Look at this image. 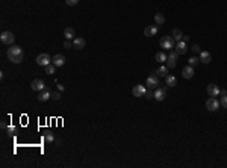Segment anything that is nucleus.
<instances>
[{"label":"nucleus","instance_id":"1","mask_svg":"<svg viewBox=\"0 0 227 168\" xmlns=\"http://www.w3.org/2000/svg\"><path fill=\"white\" fill-rule=\"evenodd\" d=\"M8 58H9V61L12 64H21L23 58H24L23 49L18 47V46H14V44L9 46V49H8Z\"/></svg>","mask_w":227,"mask_h":168},{"label":"nucleus","instance_id":"2","mask_svg":"<svg viewBox=\"0 0 227 168\" xmlns=\"http://www.w3.org/2000/svg\"><path fill=\"white\" fill-rule=\"evenodd\" d=\"M0 41H2L3 44H6V46H12L14 41H15V36H14L12 32L5 30V32H2V35H0Z\"/></svg>","mask_w":227,"mask_h":168},{"label":"nucleus","instance_id":"3","mask_svg":"<svg viewBox=\"0 0 227 168\" xmlns=\"http://www.w3.org/2000/svg\"><path fill=\"white\" fill-rule=\"evenodd\" d=\"M36 64L41 65V67H46V65H49V64H51V58L47 53H41V55L36 56Z\"/></svg>","mask_w":227,"mask_h":168},{"label":"nucleus","instance_id":"4","mask_svg":"<svg viewBox=\"0 0 227 168\" xmlns=\"http://www.w3.org/2000/svg\"><path fill=\"white\" fill-rule=\"evenodd\" d=\"M161 47L167 49V50H171L173 47H174V38L173 36H164L161 40Z\"/></svg>","mask_w":227,"mask_h":168},{"label":"nucleus","instance_id":"5","mask_svg":"<svg viewBox=\"0 0 227 168\" xmlns=\"http://www.w3.org/2000/svg\"><path fill=\"white\" fill-rule=\"evenodd\" d=\"M220 106H221L220 101H218L215 97H210V98H207V101H206V108H207V111H210V112L217 111Z\"/></svg>","mask_w":227,"mask_h":168},{"label":"nucleus","instance_id":"6","mask_svg":"<svg viewBox=\"0 0 227 168\" xmlns=\"http://www.w3.org/2000/svg\"><path fill=\"white\" fill-rule=\"evenodd\" d=\"M145 85H147V88H156L157 85H159V79H157V76L153 73L152 76H149L147 77V80H145Z\"/></svg>","mask_w":227,"mask_h":168},{"label":"nucleus","instance_id":"7","mask_svg":"<svg viewBox=\"0 0 227 168\" xmlns=\"http://www.w3.org/2000/svg\"><path fill=\"white\" fill-rule=\"evenodd\" d=\"M145 91H147V88H145L144 85H135V86L132 88L133 97H142V96L145 94Z\"/></svg>","mask_w":227,"mask_h":168},{"label":"nucleus","instance_id":"8","mask_svg":"<svg viewBox=\"0 0 227 168\" xmlns=\"http://www.w3.org/2000/svg\"><path fill=\"white\" fill-rule=\"evenodd\" d=\"M30 88L33 89V91H43V89L46 88V83L41 79H33L32 83H30Z\"/></svg>","mask_w":227,"mask_h":168},{"label":"nucleus","instance_id":"9","mask_svg":"<svg viewBox=\"0 0 227 168\" xmlns=\"http://www.w3.org/2000/svg\"><path fill=\"white\" fill-rule=\"evenodd\" d=\"M51 64L55 67H62L64 64H65V56L64 55H61V53H58V55H55L51 58Z\"/></svg>","mask_w":227,"mask_h":168},{"label":"nucleus","instance_id":"10","mask_svg":"<svg viewBox=\"0 0 227 168\" xmlns=\"http://www.w3.org/2000/svg\"><path fill=\"white\" fill-rule=\"evenodd\" d=\"M159 28H161L159 24H156V26H147V28L144 29V35L145 36H154L159 32Z\"/></svg>","mask_w":227,"mask_h":168},{"label":"nucleus","instance_id":"11","mask_svg":"<svg viewBox=\"0 0 227 168\" xmlns=\"http://www.w3.org/2000/svg\"><path fill=\"white\" fill-rule=\"evenodd\" d=\"M49 98H51V93H50L49 86H46L43 91H39V94H38V100H39V101H47Z\"/></svg>","mask_w":227,"mask_h":168},{"label":"nucleus","instance_id":"12","mask_svg":"<svg viewBox=\"0 0 227 168\" xmlns=\"http://www.w3.org/2000/svg\"><path fill=\"white\" fill-rule=\"evenodd\" d=\"M85 46H86V41H85V38H74L73 40V49H76V50H82V49H85Z\"/></svg>","mask_w":227,"mask_h":168},{"label":"nucleus","instance_id":"13","mask_svg":"<svg viewBox=\"0 0 227 168\" xmlns=\"http://www.w3.org/2000/svg\"><path fill=\"white\" fill-rule=\"evenodd\" d=\"M207 94H209V97H217V96H220V88L215 85V83H210V85H207Z\"/></svg>","mask_w":227,"mask_h":168},{"label":"nucleus","instance_id":"14","mask_svg":"<svg viewBox=\"0 0 227 168\" xmlns=\"http://www.w3.org/2000/svg\"><path fill=\"white\" fill-rule=\"evenodd\" d=\"M165 97H167L165 88H157V89H154V100L162 101V100H165Z\"/></svg>","mask_w":227,"mask_h":168},{"label":"nucleus","instance_id":"15","mask_svg":"<svg viewBox=\"0 0 227 168\" xmlns=\"http://www.w3.org/2000/svg\"><path fill=\"white\" fill-rule=\"evenodd\" d=\"M186 50H188V47H186V43L185 41H177V44H176V51L179 55H185L186 53Z\"/></svg>","mask_w":227,"mask_h":168},{"label":"nucleus","instance_id":"16","mask_svg":"<svg viewBox=\"0 0 227 168\" xmlns=\"http://www.w3.org/2000/svg\"><path fill=\"white\" fill-rule=\"evenodd\" d=\"M182 76L185 77V79H191V77L194 76V68H192V65L185 67V68L182 70Z\"/></svg>","mask_w":227,"mask_h":168},{"label":"nucleus","instance_id":"17","mask_svg":"<svg viewBox=\"0 0 227 168\" xmlns=\"http://www.w3.org/2000/svg\"><path fill=\"white\" fill-rule=\"evenodd\" d=\"M64 36H65V40H74V36H76V30L73 29V28H67L65 30H64Z\"/></svg>","mask_w":227,"mask_h":168},{"label":"nucleus","instance_id":"18","mask_svg":"<svg viewBox=\"0 0 227 168\" xmlns=\"http://www.w3.org/2000/svg\"><path fill=\"white\" fill-rule=\"evenodd\" d=\"M212 61V56L209 51H200V62H203V64H209Z\"/></svg>","mask_w":227,"mask_h":168},{"label":"nucleus","instance_id":"19","mask_svg":"<svg viewBox=\"0 0 227 168\" xmlns=\"http://www.w3.org/2000/svg\"><path fill=\"white\" fill-rule=\"evenodd\" d=\"M157 77H167V73H168V67L167 65H162V67H159L157 70L153 71Z\"/></svg>","mask_w":227,"mask_h":168},{"label":"nucleus","instance_id":"20","mask_svg":"<svg viewBox=\"0 0 227 168\" xmlns=\"http://www.w3.org/2000/svg\"><path fill=\"white\" fill-rule=\"evenodd\" d=\"M165 83L168 85V86H176L177 85V79H176V77L174 76H173V74H167V77H165Z\"/></svg>","mask_w":227,"mask_h":168},{"label":"nucleus","instance_id":"21","mask_svg":"<svg viewBox=\"0 0 227 168\" xmlns=\"http://www.w3.org/2000/svg\"><path fill=\"white\" fill-rule=\"evenodd\" d=\"M167 55L164 53V51H157L156 53V56H154V59L157 61V62H161V64H164V62H167Z\"/></svg>","mask_w":227,"mask_h":168},{"label":"nucleus","instance_id":"22","mask_svg":"<svg viewBox=\"0 0 227 168\" xmlns=\"http://www.w3.org/2000/svg\"><path fill=\"white\" fill-rule=\"evenodd\" d=\"M154 23L156 24H164L165 23V17H164V14H161V12H157V14H154Z\"/></svg>","mask_w":227,"mask_h":168},{"label":"nucleus","instance_id":"23","mask_svg":"<svg viewBox=\"0 0 227 168\" xmlns=\"http://www.w3.org/2000/svg\"><path fill=\"white\" fill-rule=\"evenodd\" d=\"M171 36L174 38L176 41H180V40H182V36H183V33H182V30H180V29H173Z\"/></svg>","mask_w":227,"mask_h":168},{"label":"nucleus","instance_id":"24","mask_svg":"<svg viewBox=\"0 0 227 168\" xmlns=\"http://www.w3.org/2000/svg\"><path fill=\"white\" fill-rule=\"evenodd\" d=\"M165 64H167V67H168V68H174V67L177 65V59H174V58H170V56H168Z\"/></svg>","mask_w":227,"mask_h":168},{"label":"nucleus","instance_id":"25","mask_svg":"<svg viewBox=\"0 0 227 168\" xmlns=\"http://www.w3.org/2000/svg\"><path fill=\"white\" fill-rule=\"evenodd\" d=\"M44 68H46V73H47V74H55V70H56L58 67H55L53 64H49V65H46Z\"/></svg>","mask_w":227,"mask_h":168},{"label":"nucleus","instance_id":"26","mask_svg":"<svg viewBox=\"0 0 227 168\" xmlns=\"http://www.w3.org/2000/svg\"><path fill=\"white\" fill-rule=\"evenodd\" d=\"M44 141H46V143H53V141H55V135L50 133V132H47L44 135Z\"/></svg>","mask_w":227,"mask_h":168},{"label":"nucleus","instance_id":"27","mask_svg":"<svg viewBox=\"0 0 227 168\" xmlns=\"http://www.w3.org/2000/svg\"><path fill=\"white\" fill-rule=\"evenodd\" d=\"M144 97H145V98H149V100H150V98H153V97H154V91H153L152 88H149V89H147V91H145Z\"/></svg>","mask_w":227,"mask_h":168},{"label":"nucleus","instance_id":"28","mask_svg":"<svg viewBox=\"0 0 227 168\" xmlns=\"http://www.w3.org/2000/svg\"><path fill=\"white\" fill-rule=\"evenodd\" d=\"M198 62H200V58H197V56H192V58H189V59H188V64H189V65H192V67H194V65H197Z\"/></svg>","mask_w":227,"mask_h":168},{"label":"nucleus","instance_id":"29","mask_svg":"<svg viewBox=\"0 0 227 168\" xmlns=\"http://www.w3.org/2000/svg\"><path fill=\"white\" fill-rule=\"evenodd\" d=\"M220 105H221L224 109H227V94L221 97V101H220Z\"/></svg>","mask_w":227,"mask_h":168},{"label":"nucleus","instance_id":"30","mask_svg":"<svg viewBox=\"0 0 227 168\" xmlns=\"http://www.w3.org/2000/svg\"><path fill=\"white\" fill-rule=\"evenodd\" d=\"M65 3L68 5V6H76L79 3V0H65Z\"/></svg>","mask_w":227,"mask_h":168},{"label":"nucleus","instance_id":"31","mask_svg":"<svg viewBox=\"0 0 227 168\" xmlns=\"http://www.w3.org/2000/svg\"><path fill=\"white\" fill-rule=\"evenodd\" d=\"M6 130H8V133H15L17 132V127L15 126H8Z\"/></svg>","mask_w":227,"mask_h":168},{"label":"nucleus","instance_id":"32","mask_svg":"<svg viewBox=\"0 0 227 168\" xmlns=\"http://www.w3.org/2000/svg\"><path fill=\"white\" fill-rule=\"evenodd\" d=\"M191 50L194 51V53H200V51H202V50H200V46H198V44H194V46L191 47Z\"/></svg>","mask_w":227,"mask_h":168},{"label":"nucleus","instance_id":"33","mask_svg":"<svg viewBox=\"0 0 227 168\" xmlns=\"http://www.w3.org/2000/svg\"><path fill=\"white\" fill-rule=\"evenodd\" d=\"M64 47H65V49H73V43H71L70 40H67V41L64 43Z\"/></svg>","mask_w":227,"mask_h":168},{"label":"nucleus","instance_id":"34","mask_svg":"<svg viewBox=\"0 0 227 168\" xmlns=\"http://www.w3.org/2000/svg\"><path fill=\"white\" fill-rule=\"evenodd\" d=\"M51 98L53 100H59L61 98V93H51Z\"/></svg>","mask_w":227,"mask_h":168},{"label":"nucleus","instance_id":"35","mask_svg":"<svg viewBox=\"0 0 227 168\" xmlns=\"http://www.w3.org/2000/svg\"><path fill=\"white\" fill-rule=\"evenodd\" d=\"M168 56H170V58H174V59H177V58H179V53L174 50V51H170V55H168Z\"/></svg>","mask_w":227,"mask_h":168},{"label":"nucleus","instance_id":"36","mask_svg":"<svg viewBox=\"0 0 227 168\" xmlns=\"http://www.w3.org/2000/svg\"><path fill=\"white\" fill-rule=\"evenodd\" d=\"M182 41L188 43V41H189V36H188V35H183V36H182Z\"/></svg>","mask_w":227,"mask_h":168},{"label":"nucleus","instance_id":"37","mask_svg":"<svg viewBox=\"0 0 227 168\" xmlns=\"http://www.w3.org/2000/svg\"><path fill=\"white\" fill-rule=\"evenodd\" d=\"M56 83H58V82H56ZM58 89H59V91H64L65 86H64V85H61V83H58Z\"/></svg>","mask_w":227,"mask_h":168},{"label":"nucleus","instance_id":"38","mask_svg":"<svg viewBox=\"0 0 227 168\" xmlns=\"http://www.w3.org/2000/svg\"><path fill=\"white\" fill-rule=\"evenodd\" d=\"M0 127H2V129H8V124L5 121H2V123H0Z\"/></svg>","mask_w":227,"mask_h":168},{"label":"nucleus","instance_id":"39","mask_svg":"<svg viewBox=\"0 0 227 168\" xmlns=\"http://www.w3.org/2000/svg\"><path fill=\"white\" fill-rule=\"evenodd\" d=\"M226 94H227L226 89H220V96H226Z\"/></svg>","mask_w":227,"mask_h":168}]
</instances>
